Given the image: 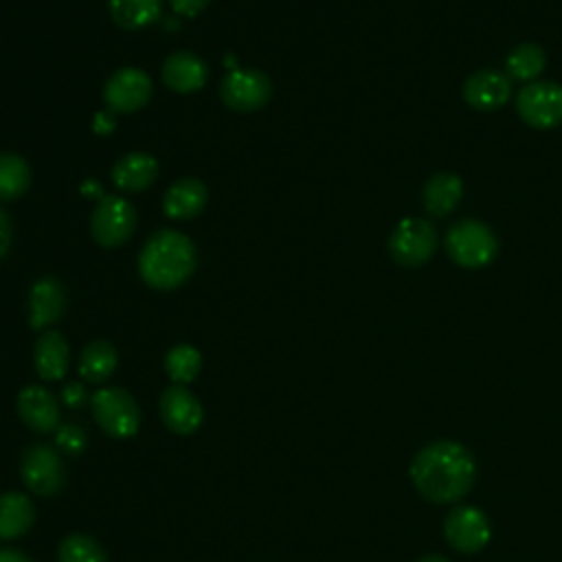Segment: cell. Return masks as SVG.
I'll return each instance as SVG.
<instances>
[{
	"label": "cell",
	"mask_w": 562,
	"mask_h": 562,
	"mask_svg": "<svg viewBox=\"0 0 562 562\" xmlns=\"http://www.w3.org/2000/svg\"><path fill=\"white\" fill-rule=\"evenodd\" d=\"M415 490L430 503H454L474 485L472 452L457 441L439 439L424 446L408 468Z\"/></svg>",
	"instance_id": "cell-1"
},
{
	"label": "cell",
	"mask_w": 562,
	"mask_h": 562,
	"mask_svg": "<svg viewBox=\"0 0 562 562\" xmlns=\"http://www.w3.org/2000/svg\"><path fill=\"white\" fill-rule=\"evenodd\" d=\"M193 268L195 246L187 235L173 228L154 233L138 255V272L154 290H173L182 285Z\"/></svg>",
	"instance_id": "cell-2"
},
{
	"label": "cell",
	"mask_w": 562,
	"mask_h": 562,
	"mask_svg": "<svg viewBox=\"0 0 562 562\" xmlns=\"http://www.w3.org/2000/svg\"><path fill=\"white\" fill-rule=\"evenodd\" d=\"M496 250V235L479 220H461L446 233V252L461 268H481L494 259Z\"/></svg>",
	"instance_id": "cell-3"
},
{
	"label": "cell",
	"mask_w": 562,
	"mask_h": 562,
	"mask_svg": "<svg viewBox=\"0 0 562 562\" xmlns=\"http://www.w3.org/2000/svg\"><path fill=\"white\" fill-rule=\"evenodd\" d=\"M90 408L101 430L108 432L110 437L127 439L138 432L140 411L136 400L125 389H119V386L99 389L90 397Z\"/></svg>",
	"instance_id": "cell-4"
},
{
	"label": "cell",
	"mask_w": 562,
	"mask_h": 562,
	"mask_svg": "<svg viewBox=\"0 0 562 562\" xmlns=\"http://www.w3.org/2000/svg\"><path fill=\"white\" fill-rule=\"evenodd\" d=\"M437 250V231L430 222L419 217L402 220L389 237V255L406 268L426 263Z\"/></svg>",
	"instance_id": "cell-5"
},
{
	"label": "cell",
	"mask_w": 562,
	"mask_h": 562,
	"mask_svg": "<svg viewBox=\"0 0 562 562\" xmlns=\"http://www.w3.org/2000/svg\"><path fill=\"white\" fill-rule=\"evenodd\" d=\"M20 476L31 492L40 496H55L66 479V468L57 448L48 443L29 446L20 459Z\"/></svg>",
	"instance_id": "cell-6"
},
{
	"label": "cell",
	"mask_w": 562,
	"mask_h": 562,
	"mask_svg": "<svg viewBox=\"0 0 562 562\" xmlns=\"http://www.w3.org/2000/svg\"><path fill=\"white\" fill-rule=\"evenodd\" d=\"M518 116L533 130H551L562 123V86L531 81L516 97Z\"/></svg>",
	"instance_id": "cell-7"
},
{
	"label": "cell",
	"mask_w": 562,
	"mask_h": 562,
	"mask_svg": "<svg viewBox=\"0 0 562 562\" xmlns=\"http://www.w3.org/2000/svg\"><path fill=\"white\" fill-rule=\"evenodd\" d=\"M448 544L461 553L481 551L492 538L490 518L474 505H457L443 518Z\"/></svg>",
	"instance_id": "cell-8"
},
{
	"label": "cell",
	"mask_w": 562,
	"mask_h": 562,
	"mask_svg": "<svg viewBox=\"0 0 562 562\" xmlns=\"http://www.w3.org/2000/svg\"><path fill=\"white\" fill-rule=\"evenodd\" d=\"M136 226V209L116 195H105L97 202L90 220V233L97 244L112 248L123 244Z\"/></svg>",
	"instance_id": "cell-9"
},
{
	"label": "cell",
	"mask_w": 562,
	"mask_h": 562,
	"mask_svg": "<svg viewBox=\"0 0 562 562\" xmlns=\"http://www.w3.org/2000/svg\"><path fill=\"white\" fill-rule=\"evenodd\" d=\"M222 101L235 112H255L272 97V83L257 68H237L228 72L220 88Z\"/></svg>",
	"instance_id": "cell-10"
},
{
	"label": "cell",
	"mask_w": 562,
	"mask_h": 562,
	"mask_svg": "<svg viewBox=\"0 0 562 562\" xmlns=\"http://www.w3.org/2000/svg\"><path fill=\"white\" fill-rule=\"evenodd\" d=\"M151 97V81L140 68H121L116 70L103 88V99L110 112L130 114L140 110Z\"/></svg>",
	"instance_id": "cell-11"
},
{
	"label": "cell",
	"mask_w": 562,
	"mask_h": 562,
	"mask_svg": "<svg viewBox=\"0 0 562 562\" xmlns=\"http://www.w3.org/2000/svg\"><path fill=\"white\" fill-rule=\"evenodd\" d=\"M160 415L169 430L176 435H191L202 426L204 411L200 400L184 386L171 384L160 395Z\"/></svg>",
	"instance_id": "cell-12"
},
{
	"label": "cell",
	"mask_w": 562,
	"mask_h": 562,
	"mask_svg": "<svg viewBox=\"0 0 562 562\" xmlns=\"http://www.w3.org/2000/svg\"><path fill=\"white\" fill-rule=\"evenodd\" d=\"M509 94H512L509 77L494 68L476 70L463 83L465 103L479 112L498 110L509 101Z\"/></svg>",
	"instance_id": "cell-13"
},
{
	"label": "cell",
	"mask_w": 562,
	"mask_h": 562,
	"mask_svg": "<svg viewBox=\"0 0 562 562\" xmlns=\"http://www.w3.org/2000/svg\"><path fill=\"white\" fill-rule=\"evenodd\" d=\"M18 413L35 432H50L59 426L57 397L40 384H29L18 393Z\"/></svg>",
	"instance_id": "cell-14"
},
{
	"label": "cell",
	"mask_w": 562,
	"mask_h": 562,
	"mask_svg": "<svg viewBox=\"0 0 562 562\" xmlns=\"http://www.w3.org/2000/svg\"><path fill=\"white\" fill-rule=\"evenodd\" d=\"M64 310H66V292L57 279L44 277L33 283L29 294V323L33 329H44L57 323Z\"/></svg>",
	"instance_id": "cell-15"
},
{
	"label": "cell",
	"mask_w": 562,
	"mask_h": 562,
	"mask_svg": "<svg viewBox=\"0 0 562 562\" xmlns=\"http://www.w3.org/2000/svg\"><path fill=\"white\" fill-rule=\"evenodd\" d=\"M209 75L206 64L202 57L189 53V50H178L169 55L162 64V81L167 88L176 92H195L204 86Z\"/></svg>",
	"instance_id": "cell-16"
},
{
	"label": "cell",
	"mask_w": 562,
	"mask_h": 562,
	"mask_svg": "<svg viewBox=\"0 0 562 562\" xmlns=\"http://www.w3.org/2000/svg\"><path fill=\"white\" fill-rule=\"evenodd\" d=\"M33 360H35L37 375L42 380H46V382L61 380L66 375V369L70 362V349H68L66 338L55 329L44 331L35 342Z\"/></svg>",
	"instance_id": "cell-17"
},
{
	"label": "cell",
	"mask_w": 562,
	"mask_h": 562,
	"mask_svg": "<svg viewBox=\"0 0 562 562\" xmlns=\"http://www.w3.org/2000/svg\"><path fill=\"white\" fill-rule=\"evenodd\" d=\"M158 178V160L145 151H130L112 167V180L123 191H143Z\"/></svg>",
	"instance_id": "cell-18"
},
{
	"label": "cell",
	"mask_w": 562,
	"mask_h": 562,
	"mask_svg": "<svg viewBox=\"0 0 562 562\" xmlns=\"http://www.w3.org/2000/svg\"><path fill=\"white\" fill-rule=\"evenodd\" d=\"M35 520V507L22 492L0 494V538L15 540L24 536Z\"/></svg>",
	"instance_id": "cell-19"
},
{
	"label": "cell",
	"mask_w": 562,
	"mask_h": 562,
	"mask_svg": "<svg viewBox=\"0 0 562 562\" xmlns=\"http://www.w3.org/2000/svg\"><path fill=\"white\" fill-rule=\"evenodd\" d=\"M206 204V187L198 178H180L165 193V213L173 220L195 217Z\"/></svg>",
	"instance_id": "cell-20"
},
{
	"label": "cell",
	"mask_w": 562,
	"mask_h": 562,
	"mask_svg": "<svg viewBox=\"0 0 562 562\" xmlns=\"http://www.w3.org/2000/svg\"><path fill=\"white\" fill-rule=\"evenodd\" d=\"M463 193V184L461 178L448 171L435 173L422 191V202L424 209L432 215V217H446L448 213L454 211V206L459 204Z\"/></svg>",
	"instance_id": "cell-21"
},
{
	"label": "cell",
	"mask_w": 562,
	"mask_h": 562,
	"mask_svg": "<svg viewBox=\"0 0 562 562\" xmlns=\"http://www.w3.org/2000/svg\"><path fill=\"white\" fill-rule=\"evenodd\" d=\"M116 349L108 340H92L79 356V373L86 382H105L116 369Z\"/></svg>",
	"instance_id": "cell-22"
},
{
	"label": "cell",
	"mask_w": 562,
	"mask_h": 562,
	"mask_svg": "<svg viewBox=\"0 0 562 562\" xmlns=\"http://www.w3.org/2000/svg\"><path fill=\"white\" fill-rule=\"evenodd\" d=\"M110 15L123 29H143L158 20L162 0H110Z\"/></svg>",
	"instance_id": "cell-23"
},
{
	"label": "cell",
	"mask_w": 562,
	"mask_h": 562,
	"mask_svg": "<svg viewBox=\"0 0 562 562\" xmlns=\"http://www.w3.org/2000/svg\"><path fill=\"white\" fill-rule=\"evenodd\" d=\"M547 55L544 50L533 42H522L507 55V77L516 81H533L544 70Z\"/></svg>",
	"instance_id": "cell-24"
},
{
	"label": "cell",
	"mask_w": 562,
	"mask_h": 562,
	"mask_svg": "<svg viewBox=\"0 0 562 562\" xmlns=\"http://www.w3.org/2000/svg\"><path fill=\"white\" fill-rule=\"evenodd\" d=\"M31 184L29 162L18 154H0V200L20 198Z\"/></svg>",
	"instance_id": "cell-25"
},
{
	"label": "cell",
	"mask_w": 562,
	"mask_h": 562,
	"mask_svg": "<svg viewBox=\"0 0 562 562\" xmlns=\"http://www.w3.org/2000/svg\"><path fill=\"white\" fill-rule=\"evenodd\" d=\"M202 369V356L193 345H176L165 356V371L173 384H189Z\"/></svg>",
	"instance_id": "cell-26"
},
{
	"label": "cell",
	"mask_w": 562,
	"mask_h": 562,
	"mask_svg": "<svg viewBox=\"0 0 562 562\" xmlns=\"http://www.w3.org/2000/svg\"><path fill=\"white\" fill-rule=\"evenodd\" d=\"M59 562H108L103 547L86 533H70L59 542Z\"/></svg>",
	"instance_id": "cell-27"
},
{
	"label": "cell",
	"mask_w": 562,
	"mask_h": 562,
	"mask_svg": "<svg viewBox=\"0 0 562 562\" xmlns=\"http://www.w3.org/2000/svg\"><path fill=\"white\" fill-rule=\"evenodd\" d=\"M55 443L66 454H79L88 443V435L77 424H59L55 430Z\"/></svg>",
	"instance_id": "cell-28"
},
{
	"label": "cell",
	"mask_w": 562,
	"mask_h": 562,
	"mask_svg": "<svg viewBox=\"0 0 562 562\" xmlns=\"http://www.w3.org/2000/svg\"><path fill=\"white\" fill-rule=\"evenodd\" d=\"M61 400H64V404H68L70 408H77V406H83V404L88 402V393H86V389H83L79 382H70V384L64 386Z\"/></svg>",
	"instance_id": "cell-29"
},
{
	"label": "cell",
	"mask_w": 562,
	"mask_h": 562,
	"mask_svg": "<svg viewBox=\"0 0 562 562\" xmlns=\"http://www.w3.org/2000/svg\"><path fill=\"white\" fill-rule=\"evenodd\" d=\"M169 4H171V9H173L176 13L187 15V18H193V15H198L200 11L206 9L209 0H169Z\"/></svg>",
	"instance_id": "cell-30"
},
{
	"label": "cell",
	"mask_w": 562,
	"mask_h": 562,
	"mask_svg": "<svg viewBox=\"0 0 562 562\" xmlns=\"http://www.w3.org/2000/svg\"><path fill=\"white\" fill-rule=\"evenodd\" d=\"M11 246V220L9 215L0 209V259L4 257V252Z\"/></svg>",
	"instance_id": "cell-31"
},
{
	"label": "cell",
	"mask_w": 562,
	"mask_h": 562,
	"mask_svg": "<svg viewBox=\"0 0 562 562\" xmlns=\"http://www.w3.org/2000/svg\"><path fill=\"white\" fill-rule=\"evenodd\" d=\"M112 127H114V119L108 112H99L94 116V132L108 134V132H112Z\"/></svg>",
	"instance_id": "cell-32"
},
{
	"label": "cell",
	"mask_w": 562,
	"mask_h": 562,
	"mask_svg": "<svg viewBox=\"0 0 562 562\" xmlns=\"http://www.w3.org/2000/svg\"><path fill=\"white\" fill-rule=\"evenodd\" d=\"M0 562H33V560L18 549H0Z\"/></svg>",
	"instance_id": "cell-33"
},
{
	"label": "cell",
	"mask_w": 562,
	"mask_h": 562,
	"mask_svg": "<svg viewBox=\"0 0 562 562\" xmlns=\"http://www.w3.org/2000/svg\"><path fill=\"white\" fill-rule=\"evenodd\" d=\"M417 562H450V560H448V558H443V555L430 553V555H424V558H419Z\"/></svg>",
	"instance_id": "cell-34"
}]
</instances>
